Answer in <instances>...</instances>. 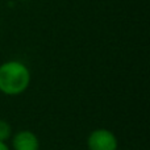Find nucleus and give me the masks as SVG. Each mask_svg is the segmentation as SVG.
<instances>
[{
    "mask_svg": "<svg viewBox=\"0 0 150 150\" xmlns=\"http://www.w3.org/2000/svg\"><path fill=\"white\" fill-rule=\"evenodd\" d=\"M13 134L12 125L4 119H0V141L1 142H7L11 140Z\"/></svg>",
    "mask_w": 150,
    "mask_h": 150,
    "instance_id": "20e7f679",
    "label": "nucleus"
},
{
    "mask_svg": "<svg viewBox=\"0 0 150 150\" xmlns=\"http://www.w3.org/2000/svg\"><path fill=\"white\" fill-rule=\"evenodd\" d=\"M41 144L32 130H18L11 137V150H40Z\"/></svg>",
    "mask_w": 150,
    "mask_h": 150,
    "instance_id": "7ed1b4c3",
    "label": "nucleus"
},
{
    "mask_svg": "<svg viewBox=\"0 0 150 150\" xmlns=\"http://www.w3.org/2000/svg\"><path fill=\"white\" fill-rule=\"evenodd\" d=\"M32 74L24 62L5 61L0 65V92L5 96H18L30 86Z\"/></svg>",
    "mask_w": 150,
    "mask_h": 150,
    "instance_id": "f257e3e1",
    "label": "nucleus"
},
{
    "mask_svg": "<svg viewBox=\"0 0 150 150\" xmlns=\"http://www.w3.org/2000/svg\"><path fill=\"white\" fill-rule=\"evenodd\" d=\"M88 150H119V138L107 128L93 129L86 141Z\"/></svg>",
    "mask_w": 150,
    "mask_h": 150,
    "instance_id": "f03ea898",
    "label": "nucleus"
},
{
    "mask_svg": "<svg viewBox=\"0 0 150 150\" xmlns=\"http://www.w3.org/2000/svg\"><path fill=\"white\" fill-rule=\"evenodd\" d=\"M0 150H11V146L7 142H1L0 141Z\"/></svg>",
    "mask_w": 150,
    "mask_h": 150,
    "instance_id": "39448f33",
    "label": "nucleus"
}]
</instances>
